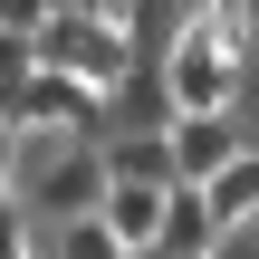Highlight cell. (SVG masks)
I'll list each match as a JSON object with an SVG mask.
<instances>
[{"instance_id":"7","label":"cell","mask_w":259,"mask_h":259,"mask_svg":"<svg viewBox=\"0 0 259 259\" xmlns=\"http://www.w3.org/2000/svg\"><path fill=\"white\" fill-rule=\"evenodd\" d=\"M163 211H173V192H135V183H115V192H106V231H115L135 259L163 240Z\"/></svg>"},{"instance_id":"6","label":"cell","mask_w":259,"mask_h":259,"mask_svg":"<svg viewBox=\"0 0 259 259\" xmlns=\"http://www.w3.org/2000/svg\"><path fill=\"white\" fill-rule=\"evenodd\" d=\"M163 259H221L231 240H221V221H211V202L202 192H173V211H163V240H154Z\"/></svg>"},{"instance_id":"5","label":"cell","mask_w":259,"mask_h":259,"mask_svg":"<svg viewBox=\"0 0 259 259\" xmlns=\"http://www.w3.org/2000/svg\"><path fill=\"white\" fill-rule=\"evenodd\" d=\"M106 183H135V192H183L173 135H106Z\"/></svg>"},{"instance_id":"4","label":"cell","mask_w":259,"mask_h":259,"mask_svg":"<svg viewBox=\"0 0 259 259\" xmlns=\"http://www.w3.org/2000/svg\"><path fill=\"white\" fill-rule=\"evenodd\" d=\"M259 144L240 135V115H202V125H173V163H183V192H202V183H221L231 163H250Z\"/></svg>"},{"instance_id":"3","label":"cell","mask_w":259,"mask_h":259,"mask_svg":"<svg viewBox=\"0 0 259 259\" xmlns=\"http://www.w3.org/2000/svg\"><path fill=\"white\" fill-rule=\"evenodd\" d=\"M38 67L48 77H77L96 96H115L135 77V38H125V10H48L38 19Z\"/></svg>"},{"instance_id":"2","label":"cell","mask_w":259,"mask_h":259,"mask_svg":"<svg viewBox=\"0 0 259 259\" xmlns=\"http://www.w3.org/2000/svg\"><path fill=\"white\" fill-rule=\"evenodd\" d=\"M19 211L77 231V221H106V144H77V135H19Z\"/></svg>"},{"instance_id":"1","label":"cell","mask_w":259,"mask_h":259,"mask_svg":"<svg viewBox=\"0 0 259 259\" xmlns=\"http://www.w3.org/2000/svg\"><path fill=\"white\" fill-rule=\"evenodd\" d=\"M240 58H250V10H183V38H173V58H163V96H173V115H183V125L231 115Z\"/></svg>"},{"instance_id":"8","label":"cell","mask_w":259,"mask_h":259,"mask_svg":"<svg viewBox=\"0 0 259 259\" xmlns=\"http://www.w3.org/2000/svg\"><path fill=\"white\" fill-rule=\"evenodd\" d=\"M202 202H211V221H221V240H231V231L259 211V154H250V163H231L221 183H202Z\"/></svg>"}]
</instances>
